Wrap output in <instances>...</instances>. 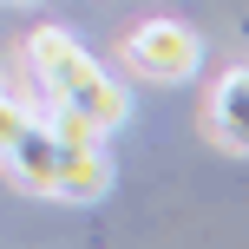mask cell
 Wrapping results in <instances>:
<instances>
[{
  "instance_id": "cell-5",
  "label": "cell",
  "mask_w": 249,
  "mask_h": 249,
  "mask_svg": "<svg viewBox=\"0 0 249 249\" xmlns=\"http://www.w3.org/2000/svg\"><path fill=\"white\" fill-rule=\"evenodd\" d=\"M243 99H249V72H243V66H230V72L216 79V92H210V138H216L223 151H249Z\"/></svg>"
},
{
  "instance_id": "cell-4",
  "label": "cell",
  "mask_w": 249,
  "mask_h": 249,
  "mask_svg": "<svg viewBox=\"0 0 249 249\" xmlns=\"http://www.w3.org/2000/svg\"><path fill=\"white\" fill-rule=\"evenodd\" d=\"M105 190H112V158H105V144H59L53 197H66V203H99Z\"/></svg>"
},
{
  "instance_id": "cell-3",
  "label": "cell",
  "mask_w": 249,
  "mask_h": 249,
  "mask_svg": "<svg viewBox=\"0 0 249 249\" xmlns=\"http://www.w3.org/2000/svg\"><path fill=\"white\" fill-rule=\"evenodd\" d=\"M0 171H7V184H13V190H26V197H53V171H59V138H53L39 118H26L20 131L0 144Z\"/></svg>"
},
{
  "instance_id": "cell-2",
  "label": "cell",
  "mask_w": 249,
  "mask_h": 249,
  "mask_svg": "<svg viewBox=\"0 0 249 249\" xmlns=\"http://www.w3.org/2000/svg\"><path fill=\"white\" fill-rule=\"evenodd\" d=\"M124 72L131 79H151V86H184L190 72H197L203 59V33L190 20H138L131 33H124Z\"/></svg>"
},
{
  "instance_id": "cell-6",
  "label": "cell",
  "mask_w": 249,
  "mask_h": 249,
  "mask_svg": "<svg viewBox=\"0 0 249 249\" xmlns=\"http://www.w3.org/2000/svg\"><path fill=\"white\" fill-rule=\"evenodd\" d=\"M26 118H33V112H26V105H13V99H7V92H0V144H7V138H13V131H20V124H26Z\"/></svg>"
},
{
  "instance_id": "cell-1",
  "label": "cell",
  "mask_w": 249,
  "mask_h": 249,
  "mask_svg": "<svg viewBox=\"0 0 249 249\" xmlns=\"http://www.w3.org/2000/svg\"><path fill=\"white\" fill-rule=\"evenodd\" d=\"M26 66H33V79H39V99H59V105H72V112H86L99 131H118V124L131 118V92H124L66 26H33V33H26Z\"/></svg>"
}]
</instances>
